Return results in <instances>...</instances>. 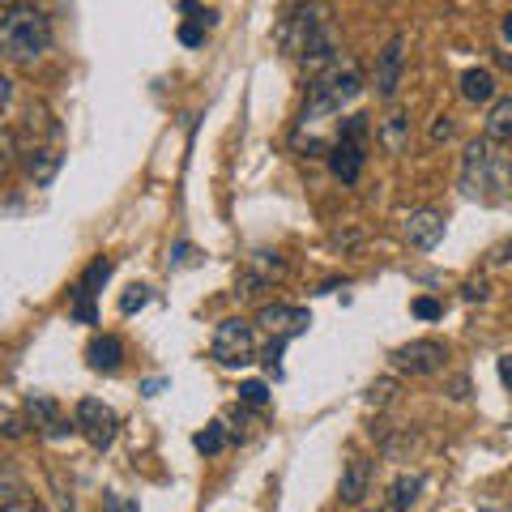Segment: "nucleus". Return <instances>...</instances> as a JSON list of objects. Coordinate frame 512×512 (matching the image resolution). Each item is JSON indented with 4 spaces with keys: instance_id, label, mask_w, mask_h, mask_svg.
<instances>
[{
    "instance_id": "obj_15",
    "label": "nucleus",
    "mask_w": 512,
    "mask_h": 512,
    "mask_svg": "<svg viewBox=\"0 0 512 512\" xmlns=\"http://www.w3.org/2000/svg\"><path fill=\"white\" fill-rule=\"evenodd\" d=\"M86 363L94 367V372H116V367L124 363V342L116 338V333H99V338L86 346Z\"/></svg>"
},
{
    "instance_id": "obj_4",
    "label": "nucleus",
    "mask_w": 512,
    "mask_h": 512,
    "mask_svg": "<svg viewBox=\"0 0 512 512\" xmlns=\"http://www.w3.org/2000/svg\"><path fill=\"white\" fill-rule=\"evenodd\" d=\"M214 359L222 367H248L256 359V329L248 325L244 316H227V320H218V329H214Z\"/></svg>"
},
{
    "instance_id": "obj_40",
    "label": "nucleus",
    "mask_w": 512,
    "mask_h": 512,
    "mask_svg": "<svg viewBox=\"0 0 512 512\" xmlns=\"http://www.w3.org/2000/svg\"><path fill=\"white\" fill-rule=\"evenodd\" d=\"M389 512H410V508H389Z\"/></svg>"
},
{
    "instance_id": "obj_37",
    "label": "nucleus",
    "mask_w": 512,
    "mask_h": 512,
    "mask_svg": "<svg viewBox=\"0 0 512 512\" xmlns=\"http://www.w3.org/2000/svg\"><path fill=\"white\" fill-rule=\"evenodd\" d=\"M500 380L512 389V355H504V359H500Z\"/></svg>"
},
{
    "instance_id": "obj_2",
    "label": "nucleus",
    "mask_w": 512,
    "mask_h": 512,
    "mask_svg": "<svg viewBox=\"0 0 512 512\" xmlns=\"http://www.w3.org/2000/svg\"><path fill=\"white\" fill-rule=\"evenodd\" d=\"M0 47H5L9 64H35L47 47H52V26H47L43 9L35 5H9L5 22H0Z\"/></svg>"
},
{
    "instance_id": "obj_9",
    "label": "nucleus",
    "mask_w": 512,
    "mask_h": 512,
    "mask_svg": "<svg viewBox=\"0 0 512 512\" xmlns=\"http://www.w3.org/2000/svg\"><path fill=\"white\" fill-rule=\"evenodd\" d=\"M402 64H406V35H393L380 47V60H376V99L380 103L397 99V90H402Z\"/></svg>"
},
{
    "instance_id": "obj_20",
    "label": "nucleus",
    "mask_w": 512,
    "mask_h": 512,
    "mask_svg": "<svg viewBox=\"0 0 512 512\" xmlns=\"http://www.w3.org/2000/svg\"><path fill=\"white\" fill-rule=\"evenodd\" d=\"M26 133L30 137H43V133H56V124H52V111H47V103H35V99H30L26 103Z\"/></svg>"
},
{
    "instance_id": "obj_29",
    "label": "nucleus",
    "mask_w": 512,
    "mask_h": 512,
    "mask_svg": "<svg viewBox=\"0 0 512 512\" xmlns=\"http://www.w3.org/2000/svg\"><path fill=\"white\" fill-rule=\"evenodd\" d=\"M205 30H210V22H201V18H192L180 26V43L184 47H201L205 43Z\"/></svg>"
},
{
    "instance_id": "obj_27",
    "label": "nucleus",
    "mask_w": 512,
    "mask_h": 512,
    "mask_svg": "<svg viewBox=\"0 0 512 512\" xmlns=\"http://www.w3.org/2000/svg\"><path fill=\"white\" fill-rule=\"evenodd\" d=\"M393 393H397V380H393V376H380L372 389H367V406H389Z\"/></svg>"
},
{
    "instance_id": "obj_32",
    "label": "nucleus",
    "mask_w": 512,
    "mask_h": 512,
    "mask_svg": "<svg viewBox=\"0 0 512 512\" xmlns=\"http://www.w3.org/2000/svg\"><path fill=\"white\" fill-rule=\"evenodd\" d=\"M338 137H342V141H367V116H346V124H342Z\"/></svg>"
},
{
    "instance_id": "obj_26",
    "label": "nucleus",
    "mask_w": 512,
    "mask_h": 512,
    "mask_svg": "<svg viewBox=\"0 0 512 512\" xmlns=\"http://www.w3.org/2000/svg\"><path fill=\"white\" fill-rule=\"evenodd\" d=\"M150 303V286H128V291L120 295V312L124 316H133V312H141Z\"/></svg>"
},
{
    "instance_id": "obj_12",
    "label": "nucleus",
    "mask_w": 512,
    "mask_h": 512,
    "mask_svg": "<svg viewBox=\"0 0 512 512\" xmlns=\"http://www.w3.org/2000/svg\"><path fill=\"white\" fill-rule=\"evenodd\" d=\"M60 167H64V154L52 150V146H30L26 158H22V171H26V180L35 184V188L52 184L56 175H60Z\"/></svg>"
},
{
    "instance_id": "obj_10",
    "label": "nucleus",
    "mask_w": 512,
    "mask_h": 512,
    "mask_svg": "<svg viewBox=\"0 0 512 512\" xmlns=\"http://www.w3.org/2000/svg\"><path fill=\"white\" fill-rule=\"evenodd\" d=\"M406 244L410 248H419V252H431L444 239V231H448V218H444V210H431V205H423V210H410L406 214Z\"/></svg>"
},
{
    "instance_id": "obj_16",
    "label": "nucleus",
    "mask_w": 512,
    "mask_h": 512,
    "mask_svg": "<svg viewBox=\"0 0 512 512\" xmlns=\"http://www.w3.org/2000/svg\"><path fill=\"white\" fill-rule=\"evenodd\" d=\"M461 99L466 103H491L495 99V73L491 69H466L461 73Z\"/></svg>"
},
{
    "instance_id": "obj_34",
    "label": "nucleus",
    "mask_w": 512,
    "mask_h": 512,
    "mask_svg": "<svg viewBox=\"0 0 512 512\" xmlns=\"http://www.w3.org/2000/svg\"><path fill=\"white\" fill-rule=\"evenodd\" d=\"M491 295V286H487V278H470L466 286H461V299L466 303H483Z\"/></svg>"
},
{
    "instance_id": "obj_36",
    "label": "nucleus",
    "mask_w": 512,
    "mask_h": 512,
    "mask_svg": "<svg viewBox=\"0 0 512 512\" xmlns=\"http://www.w3.org/2000/svg\"><path fill=\"white\" fill-rule=\"evenodd\" d=\"M5 436H9V440L22 436V419H18V414H9V419H5Z\"/></svg>"
},
{
    "instance_id": "obj_13",
    "label": "nucleus",
    "mask_w": 512,
    "mask_h": 512,
    "mask_svg": "<svg viewBox=\"0 0 512 512\" xmlns=\"http://www.w3.org/2000/svg\"><path fill=\"white\" fill-rule=\"evenodd\" d=\"M363 167H367L363 141H342V137H338V146H333V154H329V171L338 175L342 184H359Z\"/></svg>"
},
{
    "instance_id": "obj_1",
    "label": "nucleus",
    "mask_w": 512,
    "mask_h": 512,
    "mask_svg": "<svg viewBox=\"0 0 512 512\" xmlns=\"http://www.w3.org/2000/svg\"><path fill=\"white\" fill-rule=\"evenodd\" d=\"M278 43H282V52L295 56L308 73H325L329 64H338L342 43H338L329 0H303V5H295L278 26Z\"/></svg>"
},
{
    "instance_id": "obj_30",
    "label": "nucleus",
    "mask_w": 512,
    "mask_h": 512,
    "mask_svg": "<svg viewBox=\"0 0 512 512\" xmlns=\"http://www.w3.org/2000/svg\"><path fill=\"white\" fill-rule=\"evenodd\" d=\"M410 312L419 316V320H440V316H444V303L423 295V299H414V303H410Z\"/></svg>"
},
{
    "instance_id": "obj_7",
    "label": "nucleus",
    "mask_w": 512,
    "mask_h": 512,
    "mask_svg": "<svg viewBox=\"0 0 512 512\" xmlns=\"http://www.w3.org/2000/svg\"><path fill=\"white\" fill-rule=\"evenodd\" d=\"M77 431L86 436L90 448H111V440H116V431H120V419H116V410H111L107 402H99V397H82L77 402Z\"/></svg>"
},
{
    "instance_id": "obj_5",
    "label": "nucleus",
    "mask_w": 512,
    "mask_h": 512,
    "mask_svg": "<svg viewBox=\"0 0 512 512\" xmlns=\"http://www.w3.org/2000/svg\"><path fill=\"white\" fill-rule=\"evenodd\" d=\"M286 278V261L278 252H252L244 269H239V282H235V295L239 299H256L265 291H274V282Z\"/></svg>"
},
{
    "instance_id": "obj_22",
    "label": "nucleus",
    "mask_w": 512,
    "mask_h": 512,
    "mask_svg": "<svg viewBox=\"0 0 512 512\" xmlns=\"http://www.w3.org/2000/svg\"><path fill=\"white\" fill-rule=\"evenodd\" d=\"M111 269H116V265H111L107 256H94L90 269L82 274V282H77V286H82V291H90V295H99L103 286H107V278H111Z\"/></svg>"
},
{
    "instance_id": "obj_17",
    "label": "nucleus",
    "mask_w": 512,
    "mask_h": 512,
    "mask_svg": "<svg viewBox=\"0 0 512 512\" xmlns=\"http://www.w3.org/2000/svg\"><path fill=\"white\" fill-rule=\"evenodd\" d=\"M487 141L491 146H512V99H500L487 116Z\"/></svg>"
},
{
    "instance_id": "obj_39",
    "label": "nucleus",
    "mask_w": 512,
    "mask_h": 512,
    "mask_svg": "<svg viewBox=\"0 0 512 512\" xmlns=\"http://www.w3.org/2000/svg\"><path fill=\"white\" fill-rule=\"evenodd\" d=\"M500 261H512V239H508V244L500 248Z\"/></svg>"
},
{
    "instance_id": "obj_8",
    "label": "nucleus",
    "mask_w": 512,
    "mask_h": 512,
    "mask_svg": "<svg viewBox=\"0 0 512 512\" xmlns=\"http://www.w3.org/2000/svg\"><path fill=\"white\" fill-rule=\"evenodd\" d=\"M461 188L470 197H487V188H495V154L491 141H470L466 146V163H461Z\"/></svg>"
},
{
    "instance_id": "obj_18",
    "label": "nucleus",
    "mask_w": 512,
    "mask_h": 512,
    "mask_svg": "<svg viewBox=\"0 0 512 512\" xmlns=\"http://www.w3.org/2000/svg\"><path fill=\"white\" fill-rule=\"evenodd\" d=\"M380 141H384V150H389V154L406 150V141H410V116H406V111H393V116L380 124Z\"/></svg>"
},
{
    "instance_id": "obj_19",
    "label": "nucleus",
    "mask_w": 512,
    "mask_h": 512,
    "mask_svg": "<svg viewBox=\"0 0 512 512\" xmlns=\"http://www.w3.org/2000/svg\"><path fill=\"white\" fill-rule=\"evenodd\" d=\"M419 491H423L419 474H397L393 487H389V508H410L414 500H419Z\"/></svg>"
},
{
    "instance_id": "obj_3",
    "label": "nucleus",
    "mask_w": 512,
    "mask_h": 512,
    "mask_svg": "<svg viewBox=\"0 0 512 512\" xmlns=\"http://www.w3.org/2000/svg\"><path fill=\"white\" fill-rule=\"evenodd\" d=\"M363 94V73L355 60H338L325 73H316V82L308 86V103H303V124L338 116L342 107H350Z\"/></svg>"
},
{
    "instance_id": "obj_33",
    "label": "nucleus",
    "mask_w": 512,
    "mask_h": 512,
    "mask_svg": "<svg viewBox=\"0 0 512 512\" xmlns=\"http://www.w3.org/2000/svg\"><path fill=\"white\" fill-rule=\"evenodd\" d=\"M103 512H141V508H137V500H128V495L107 491L103 495Z\"/></svg>"
},
{
    "instance_id": "obj_11",
    "label": "nucleus",
    "mask_w": 512,
    "mask_h": 512,
    "mask_svg": "<svg viewBox=\"0 0 512 512\" xmlns=\"http://www.w3.org/2000/svg\"><path fill=\"white\" fill-rule=\"evenodd\" d=\"M256 325H265L274 338H299V333H308V325H312V316H308V308H295V303H265L261 308V316H256Z\"/></svg>"
},
{
    "instance_id": "obj_24",
    "label": "nucleus",
    "mask_w": 512,
    "mask_h": 512,
    "mask_svg": "<svg viewBox=\"0 0 512 512\" xmlns=\"http://www.w3.org/2000/svg\"><path fill=\"white\" fill-rule=\"evenodd\" d=\"M69 316L77 320V325H94V295H90V291H82V286H77V291H73Z\"/></svg>"
},
{
    "instance_id": "obj_35",
    "label": "nucleus",
    "mask_w": 512,
    "mask_h": 512,
    "mask_svg": "<svg viewBox=\"0 0 512 512\" xmlns=\"http://www.w3.org/2000/svg\"><path fill=\"white\" fill-rule=\"evenodd\" d=\"M448 137H453V120L436 116V124H431V141H448Z\"/></svg>"
},
{
    "instance_id": "obj_38",
    "label": "nucleus",
    "mask_w": 512,
    "mask_h": 512,
    "mask_svg": "<svg viewBox=\"0 0 512 512\" xmlns=\"http://www.w3.org/2000/svg\"><path fill=\"white\" fill-rule=\"evenodd\" d=\"M500 35H504V43H512V13H504V22H500Z\"/></svg>"
},
{
    "instance_id": "obj_14",
    "label": "nucleus",
    "mask_w": 512,
    "mask_h": 512,
    "mask_svg": "<svg viewBox=\"0 0 512 512\" xmlns=\"http://www.w3.org/2000/svg\"><path fill=\"white\" fill-rule=\"evenodd\" d=\"M367 487H372V461H367V457H350L346 470H342V483H338V500L355 508V504L367 500Z\"/></svg>"
},
{
    "instance_id": "obj_31",
    "label": "nucleus",
    "mask_w": 512,
    "mask_h": 512,
    "mask_svg": "<svg viewBox=\"0 0 512 512\" xmlns=\"http://www.w3.org/2000/svg\"><path fill=\"white\" fill-rule=\"evenodd\" d=\"M201 261V252L192 248V244H175L171 248V269H188V265H197Z\"/></svg>"
},
{
    "instance_id": "obj_23",
    "label": "nucleus",
    "mask_w": 512,
    "mask_h": 512,
    "mask_svg": "<svg viewBox=\"0 0 512 512\" xmlns=\"http://www.w3.org/2000/svg\"><path fill=\"white\" fill-rule=\"evenodd\" d=\"M26 410H30V419H35V423H47V427H52V423H60V406L52 402V397H30V402H26Z\"/></svg>"
},
{
    "instance_id": "obj_25",
    "label": "nucleus",
    "mask_w": 512,
    "mask_h": 512,
    "mask_svg": "<svg viewBox=\"0 0 512 512\" xmlns=\"http://www.w3.org/2000/svg\"><path fill=\"white\" fill-rule=\"evenodd\" d=\"M239 402L256 406V410L269 406V384L265 380H244V384H239Z\"/></svg>"
},
{
    "instance_id": "obj_6",
    "label": "nucleus",
    "mask_w": 512,
    "mask_h": 512,
    "mask_svg": "<svg viewBox=\"0 0 512 512\" xmlns=\"http://www.w3.org/2000/svg\"><path fill=\"white\" fill-rule=\"evenodd\" d=\"M444 363H448V346L436 338H414L393 350V367L406 376H436L444 372Z\"/></svg>"
},
{
    "instance_id": "obj_28",
    "label": "nucleus",
    "mask_w": 512,
    "mask_h": 512,
    "mask_svg": "<svg viewBox=\"0 0 512 512\" xmlns=\"http://www.w3.org/2000/svg\"><path fill=\"white\" fill-rule=\"evenodd\" d=\"M0 512H35L26 504V495L18 491V483H13V474H5V504H0Z\"/></svg>"
},
{
    "instance_id": "obj_21",
    "label": "nucleus",
    "mask_w": 512,
    "mask_h": 512,
    "mask_svg": "<svg viewBox=\"0 0 512 512\" xmlns=\"http://www.w3.org/2000/svg\"><path fill=\"white\" fill-rule=\"evenodd\" d=\"M227 427L222 423H210L205 431H197V436H192V444H197V453H205V457H214V453H222V448H227Z\"/></svg>"
}]
</instances>
